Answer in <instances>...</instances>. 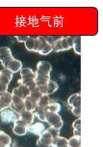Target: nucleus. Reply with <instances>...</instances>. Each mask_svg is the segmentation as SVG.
<instances>
[{
  "instance_id": "72a5a7b5",
  "label": "nucleus",
  "mask_w": 103,
  "mask_h": 147,
  "mask_svg": "<svg viewBox=\"0 0 103 147\" xmlns=\"http://www.w3.org/2000/svg\"><path fill=\"white\" fill-rule=\"evenodd\" d=\"M72 127H73V130H81V118L80 117L73 122Z\"/></svg>"
},
{
  "instance_id": "5701e85b",
  "label": "nucleus",
  "mask_w": 103,
  "mask_h": 147,
  "mask_svg": "<svg viewBox=\"0 0 103 147\" xmlns=\"http://www.w3.org/2000/svg\"><path fill=\"white\" fill-rule=\"evenodd\" d=\"M70 147H81V136H73L68 140Z\"/></svg>"
},
{
  "instance_id": "f257e3e1",
  "label": "nucleus",
  "mask_w": 103,
  "mask_h": 147,
  "mask_svg": "<svg viewBox=\"0 0 103 147\" xmlns=\"http://www.w3.org/2000/svg\"><path fill=\"white\" fill-rule=\"evenodd\" d=\"M0 119L4 123H15L20 119V114L15 111L11 107H7L1 110L0 112Z\"/></svg>"
},
{
  "instance_id": "a211bd4d",
  "label": "nucleus",
  "mask_w": 103,
  "mask_h": 147,
  "mask_svg": "<svg viewBox=\"0 0 103 147\" xmlns=\"http://www.w3.org/2000/svg\"><path fill=\"white\" fill-rule=\"evenodd\" d=\"M36 107H37V102L34 101L30 96H28L27 98L24 99L25 110H28V111H34V109H36Z\"/></svg>"
},
{
  "instance_id": "1a4fd4ad",
  "label": "nucleus",
  "mask_w": 103,
  "mask_h": 147,
  "mask_svg": "<svg viewBox=\"0 0 103 147\" xmlns=\"http://www.w3.org/2000/svg\"><path fill=\"white\" fill-rule=\"evenodd\" d=\"M12 100H13L12 93H10V92L7 91L2 94V95L0 96V107H2V109L11 107Z\"/></svg>"
},
{
  "instance_id": "7ed1b4c3",
  "label": "nucleus",
  "mask_w": 103,
  "mask_h": 147,
  "mask_svg": "<svg viewBox=\"0 0 103 147\" xmlns=\"http://www.w3.org/2000/svg\"><path fill=\"white\" fill-rule=\"evenodd\" d=\"M52 141H53V138L51 136L48 131L45 130L39 136V138L37 141V145L39 147H51Z\"/></svg>"
},
{
  "instance_id": "37998d69",
  "label": "nucleus",
  "mask_w": 103,
  "mask_h": 147,
  "mask_svg": "<svg viewBox=\"0 0 103 147\" xmlns=\"http://www.w3.org/2000/svg\"><path fill=\"white\" fill-rule=\"evenodd\" d=\"M0 132H1V131H0Z\"/></svg>"
},
{
  "instance_id": "ddd939ff",
  "label": "nucleus",
  "mask_w": 103,
  "mask_h": 147,
  "mask_svg": "<svg viewBox=\"0 0 103 147\" xmlns=\"http://www.w3.org/2000/svg\"><path fill=\"white\" fill-rule=\"evenodd\" d=\"M49 80H50V75H45V74H36L35 81H36L37 87L39 85L47 84Z\"/></svg>"
},
{
  "instance_id": "ea45409f",
  "label": "nucleus",
  "mask_w": 103,
  "mask_h": 147,
  "mask_svg": "<svg viewBox=\"0 0 103 147\" xmlns=\"http://www.w3.org/2000/svg\"><path fill=\"white\" fill-rule=\"evenodd\" d=\"M10 81H11V80H8L7 78L3 77V76H0V82L4 83V84H6V85H9Z\"/></svg>"
},
{
  "instance_id": "58836bf2",
  "label": "nucleus",
  "mask_w": 103,
  "mask_h": 147,
  "mask_svg": "<svg viewBox=\"0 0 103 147\" xmlns=\"http://www.w3.org/2000/svg\"><path fill=\"white\" fill-rule=\"evenodd\" d=\"M29 36H23V35H17L15 36V38H17V40L19 42V43H25V41L28 39Z\"/></svg>"
},
{
  "instance_id": "20e7f679",
  "label": "nucleus",
  "mask_w": 103,
  "mask_h": 147,
  "mask_svg": "<svg viewBox=\"0 0 103 147\" xmlns=\"http://www.w3.org/2000/svg\"><path fill=\"white\" fill-rule=\"evenodd\" d=\"M13 132L17 136H25L28 133V125L22 120H17L14 123V127H13Z\"/></svg>"
},
{
  "instance_id": "473e14b6",
  "label": "nucleus",
  "mask_w": 103,
  "mask_h": 147,
  "mask_svg": "<svg viewBox=\"0 0 103 147\" xmlns=\"http://www.w3.org/2000/svg\"><path fill=\"white\" fill-rule=\"evenodd\" d=\"M61 44H62L63 51L70 49V48L68 47V42H67V38H66V37H61Z\"/></svg>"
},
{
  "instance_id": "aec40b11",
  "label": "nucleus",
  "mask_w": 103,
  "mask_h": 147,
  "mask_svg": "<svg viewBox=\"0 0 103 147\" xmlns=\"http://www.w3.org/2000/svg\"><path fill=\"white\" fill-rule=\"evenodd\" d=\"M33 112H34V114H35V116H37L38 119L41 120V122H45V112H46L45 109H41V107L37 106Z\"/></svg>"
},
{
  "instance_id": "f03ea898",
  "label": "nucleus",
  "mask_w": 103,
  "mask_h": 147,
  "mask_svg": "<svg viewBox=\"0 0 103 147\" xmlns=\"http://www.w3.org/2000/svg\"><path fill=\"white\" fill-rule=\"evenodd\" d=\"M45 122L50 125V127H53L55 129L60 130L64 125L62 117L58 113H53V112H45Z\"/></svg>"
},
{
  "instance_id": "2f4dec72",
  "label": "nucleus",
  "mask_w": 103,
  "mask_h": 147,
  "mask_svg": "<svg viewBox=\"0 0 103 147\" xmlns=\"http://www.w3.org/2000/svg\"><path fill=\"white\" fill-rule=\"evenodd\" d=\"M0 76H3V77L7 78L8 80H12V78H13V73L10 72V71L7 69H3L0 71Z\"/></svg>"
},
{
  "instance_id": "cd10ccee",
  "label": "nucleus",
  "mask_w": 103,
  "mask_h": 147,
  "mask_svg": "<svg viewBox=\"0 0 103 147\" xmlns=\"http://www.w3.org/2000/svg\"><path fill=\"white\" fill-rule=\"evenodd\" d=\"M43 96V94L39 92V90L38 89V87H37L35 90H33V91H31V93H30V97L32 98L34 101H36L37 103L39 102V100L41 99V97Z\"/></svg>"
},
{
  "instance_id": "c85d7f7f",
  "label": "nucleus",
  "mask_w": 103,
  "mask_h": 147,
  "mask_svg": "<svg viewBox=\"0 0 103 147\" xmlns=\"http://www.w3.org/2000/svg\"><path fill=\"white\" fill-rule=\"evenodd\" d=\"M18 89L20 90V92H21V94H22V96H23V99H25V98H27L28 96H30V93H31V91L29 90L28 87H26L25 85H21V84H19L17 86Z\"/></svg>"
},
{
  "instance_id": "6e6552de",
  "label": "nucleus",
  "mask_w": 103,
  "mask_h": 147,
  "mask_svg": "<svg viewBox=\"0 0 103 147\" xmlns=\"http://www.w3.org/2000/svg\"><path fill=\"white\" fill-rule=\"evenodd\" d=\"M52 70V65L47 61H39L37 65V72L36 74H45L50 75Z\"/></svg>"
},
{
  "instance_id": "423d86ee",
  "label": "nucleus",
  "mask_w": 103,
  "mask_h": 147,
  "mask_svg": "<svg viewBox=\"0 0 103 147\" xmlns=\"http://www.w3.org/2000/svg\"><path fill=\"white\" fill-rule=\"evenodd\" d=\"M11 109H13L15 111H17V113H21L22 111L25 110L24 107V100L21 98H18V97L13 96L12 104H11Z\"/></svg>"
},
{
  "instance_id": "a878e982",
  "label": "nucleus",
  "mask_w": 103,
  "mask_h": 147,
  "mask_svg": "<svg viewBox=\"0 0 103 147\" xmlns=\"http://www.w3.org/2000/svg\"><path fill=\"white\" fill-rule=\"evenodd\" d=\"M72 48L76 54H81V37H74V43Z\"/></svg>"
},
{
  "instance_id": "f704fd0d",
  "label": "nucleus",
  "mask_w": 103,
  "mask_h": 147,
  "mask_svg": "<svg viewBox=\"0 0 103 147\" xmlns=\"http://www.w3.org/2000/svg\"><path fill=\"white\" fill-rule=\"evenodd\" d=\"M71 112L77 116L78 118L81 116V107H71Z\"/></svg>"
},
{
  "instance_id": "393cba45",
  "label": "nucleus",
  "mask_w": 103,
  "mask_h": 147,
  "mask_svg": "<svg viewBox=\"0 0 103 147\" xmlns=\"http://www.w3.org/2000/svg\"><path fill=\"white\" fill-rule=\"evenodd\" d=\"M25 48L29 51H34V48H35V38L29 36L28 39L25 41Z\"/></svg>"
},
{
  "instance_id": "c756f323",
  "label": "nucleus",
  "mask_w": 103,
  "mask_h": 147,
  "mask_svg": "<svg viewBox=\"0 0 103 147\" xmlns=\"http://www.w3.org/2000/svg\"><path fill=\"white\" fill-rule=\"evenodd\" d=\"M52 47H53V51H56V52L63 51L62 44H61V38L57 39L56 41H54L53 44H52Z\"/></svg>"
},
{
  "instance_id": "2eb2a0df",
  "label": "nucleus",
  "mask_w": 103,
  "mask_h": 147,
  "mask_svg": "<svg viewBox=\"0 0 103 147\" xmlns=\"http://www.w3.org/2000/svg\"><path fill=\"white\" fill-rule=\"evenodd\" d=\"M46 43H47V39H45L43 36L35 38V48H34V51L39 53L41 51V49H43V47L45 46Z\"/></svg>"
},
{
  "instance_id": "9d476101",
  "label": "nucleus",
  "mask_w": 103,
  "mask_h": 147,
  "mask_svg": "<svg viewBox=\"0 0 103 147\" xmlns=\"http://www.w3.org/2000/svg\"><path fill=\"white\" fill-rule=\"evenodd\" d=\"M45 126L43 123H35V124H31L30 126H28V132L32 133L36 136H41L44 131H45Z\"/></svg>"
},
{
  "instance_id": "412c9836",
  "label": "nucleus",
  "mask_w": 103,
  "mask_h": 147,
  "mask_svg": "<svg viewBox=\"0 0 103 147\" xmlns=\"http://www.w3.org/2000/svg\"><path fill=\"white\" fill-rule=\"evenodd\" d=\"M49 103H50L49 96L48 95H43V96L41 97V99L39 100L38 103H37V106L46 110V107L49 105Z\"/></svg>"
},
{
  "instance_id": "c9c22d12",
  "label": "nucleus",
  "mask_w": 103,
  "mask_h": 147,
  "mask_svg": "<svg viewBox=\"0 0 103 147\" xmlns=\"http://www.w3.org/2000/svg\"><path fill=\"white\" fill-rule=\"evenodd\" d=\"M38 89L43 95H47V84L45 85H39L38 86Z\"/></svg>"
},
{
  "instance_id": "4468645a",
  "label": "nucleus",
  "mask_w": 103,
  "mask_h": 147,
  "mask_svg": "<svg viewBox=\"0 0 103 147\" xmlns=\"http://www.w3.org/2000/svg\"><path fill=\"white\" fill-rule=\"evenodd\" d=\"M18 84L25 85L26 87H28V89L30 91L35 90L37 88L35 78H20V80H18Z\"/></svg>"
},
{
  "instance_id": "f8f14e48",
  "label": "nucleus",
  "mask_w": 103,
  "mask_h": 147,
  "mask_svg": "<svg viewBox=\"0 0 103 147\" xmlns=\"http://www.w3.org/2000/svg\"><path fill=\"white\" fill-rule=\"evenodd\" d=\"M35 118V114L33 111H28V110H24L20 113V120H22L23 122H25L28 126H30L34 121Z\"/></svg>"
},
{
  "instance_id": "4c0bfd02",
  "label": "nucleus",
  "mask_w": 103,
  "mask_h": 147,
  "mask_svg": "<svg viewBox=\"0 0 103 147\" xmlns=\"http://www.w3.org/2000/svg\"><path fill=\"white\" fill-rule=\"evenodd\" d=\"M8 91V85L4 84V83L0 82V96L2 95L3 93H5V92Z\"/></svg>"
},
{
  "instance_id": "9b49d317",
  "label": "nucleus",
  "mask_w": 103,
  "mask_h": 147,
  "mask_svg": "<svg viewBox=\"0 0 103 147\" xmlns=\"http://www.w3.org/2000/svg\"><path fill=\"white\" fill-rule=\"evenodd\" d=\"M68 104L70 107H81V94L75 93L70 96V98L68 99Z\"/></svg>"
},
{
  "instance_id": "b1692460",
  "label": "nucleus",
  "mask_w": 103,
  "mask_h": 147,
  "mask_svg": "<svg viewBox=\"0 0 103 147\" xmlns=\"http://www.w3.org/2000/svg\"><path fill=\"white\" fill-rule=\"evenodd\" d=\"M58 88H59V85H58V83L56 81L50 80L48 81V83H47V95H50V94L54 93L55 91L58 90Z\"/></svg>"
},
{
  "instance_id": "bb28decb",
  "label": "nucleus",
  "mask_w": 103,
  "mask_h": 147,
  "mask_svg": "<svg viewBox=\"0 0 103 147\" xmlns=\"http://www.w3.org/2000/svg\"><path fill=\"white\" fill-rule=\"evenodd\" d=\"M52 51H53V47H52V44L49 43V42L47 41V43L45 44V46L43 47V49H41V51L39 52V54L47 55V54H49Z\"/></svg>"
},
{
  "instance_id": "6ab92c4d",
  "label": "nucleus",
  "mask_w": 103,
  "mask_h": 147,
  "mask_svg": "<svg viewBox=\"0 0 103 147\" xmlns=\"http://www.w3.org/2000/svg\"><path fill=\"white\" fill-rule=\"evenodd\" d=\"M20 77L21 78H35L36 74L30 68H22L20 70Z\"/></svg>"
},
{
  "instance_id": "4be33fe9",
  "label": "nucleus",
  "mask_w": 103,
  "mask_h": 147,
  "mask_svg": "<svg viewBox=\"0 0 103 147\" xmlns=\"http://www.w3.org/2000/svg\"><path fill=\"white\" fill-rule=\"evenodd\" d=\"M61 110V105L57 102H52L49 103V105L46 107V111L48 112H53V113H58Z\"/></svg>"
},
{
  "instance_id": "dca6fc26",
  "label": "nucleus",
  "mask_w": 103,
  "mask_h": 147,
  "mask_svg": "<svg viewBox=\"0 0 103 147\" xmlns=\"http://www.w3.org/2000/svg\"><path fill=\"white\" fill-rule=\"evenodd\" d=\"M51 147H70V145H68V140L59 136L58 138L53 140Z\"/></svg>"
},
{
  "instance_id": "79ce46f5",
  "label": "nucleus",
  "mask_w": 103,
  "mask_h": 147,
  "mask_svg": "<svg viewBox=\"0 0 103 147\" xmlns=\"http://www.w3.org/2000/svg\"><path fill=\"white\" fill-rule=\"evenodd\" d=\"M1 110H2V107H0V112H1Z\"/></svg>"
},
{
  "instance_id": "a19ab883",
  "label": "nucleus",
  "mask_w": 103,
  "mask_h": 147,
  "mask_svg": "<svg viewBox=\"0 0 103 147\" xmlns=\"http://www.w3.org/2000/svg\"><path fill=\"white\" fill-rule=\"evenodd\" d=\"M73 134H74V136H81V130H74L73 131Z\"/></svg>"
},
{
  "instance_id": "f3484780",
  "label": "nucleus",
  "mask_w": 103,
  "mask_h": 147,
  "mask_svg": "<svg viewBox=\"0 0 103 147\" xmlns=\"http://www.w3.org/2000/svg\"><path fill=\"white\" fill-rule=\"evenodd\" d=\"M12 143V138L5 132H0V147H10Z\"/></svg>"
},
{
  "instance_id": "0eeeda50",
  "label": "nucleus",
  "mask_w": 103,
  "mask_h": 147,
  "mask_svg": "<svg viewBox=\"0 0 103 147\" xmlns=\"http://www.w3.org/2000/svg\"><path fill=\"white\" fill-rule=\"evenodd\" d=\"M14 57H13L12 51L8 47H2V48H0V62L2 63L3 66L8 61H10Z\"/></svg>"
},
{
  "instance_id": "e433bc0d",
  "label": "nucleus",
  "mask_w": 103,
  "mask_h": 147,
  "mask_svg": "<svg viewBox=\"0 0 103 147\" xmlns=\"http://www.w3.org/2000/svg\"><path fill=\"white\" fill-rule=\"evenodd\" d=\"M67 38V42L68 44V47L71 49L73 47V43H74V37H70V36H66Z\"/></svg>"
},
{
  "instance_id": "39448f33",
  "label": "nucleus",
  "mask_w": 103,
  "mask_h": 147,
  "mask_svg": "<svg viewBox=\"0 0 103 147\" xmlns=\"http://www.w3.org/2000/svg\"><path fill=\"white\" fill-rule=\"evenodd\" d=\"M4 68L7 70H9L10 72H12L13 74L20 72V70L22 69V62L17 59L13 58L4 65Z\"/></svg>"
},
{
  "instance_id": "7c9ffc66",
  "label": "nucleus",
  "mask_w": 103,
  "mask_h": 147,
  "mask_svg": "<svg viewBox=\"0 0 103 147\" xmlns=\"http://www.w3.org/2000/svg\"><path fill=\"white\" fill-rule=\"evenodd\" d=\"M47 131L49 132V134L51 135V136L53 138V140L54 138H56L59 136V134H60V130H58V129H55L53 127H50L47 129Z\"/></svg>"
}]
</instances>
